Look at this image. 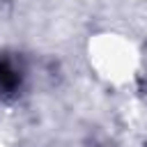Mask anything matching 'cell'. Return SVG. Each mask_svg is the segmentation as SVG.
<instances>
[{
	"label": "cell",
	"mask_w": 147,
	"mask_h": 147,
	"mask_svg": "<svg viewBox=\"0 0 147 147\" xmlns=\"http://www.w3.org/2000/svg\"><path fill=\"white\" fill-rule=\"evenodd\" d=\"M18 83H21L18 71H16L7 60H2V57H0V90L14 92V90L18 87Z\"/></svg>",
	"instance_id": "obj_1"
}]
</instances>
